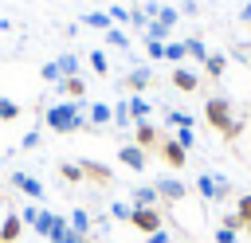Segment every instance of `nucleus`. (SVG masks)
I'll list each match as a JSON object with an SVG mask.
<instances>
[{
    "instance_id": "obj_2",
    "label": "nucleus",
    "mask_w": 251,
    "mask_h": 243,
    "mask_svg": "<svg viewBox=\"0 0 251 243\" xmlns=\"http://www.w3.org/2000/svg\"><path fill=\"white\" fill-rule=\"evenodd\" d=\"M165 223H169V208H161V204H153V208H133V216H129V227L141 231V235H153V231H161Z\"/></svg>"
},
{
    "instance_id": "obj_46",
    "label": "nucleus",
    "mask_w": 251,
    "mask_h": 243,
    "mask_svg": "<svg viewBox=\"0 0 251 243\" xmlns=\"http://www.w3.org/2000/svg\"><path fill=\"white\" fill-rule=\"evenodd\" d=\"M239 20H243V24H251V0H247V4L239 8Z\"/></svg>"
},
{
    "instance_id": "obj_38",
    "label": "nucleus",
    "mask_w": 251,
    "mask_h": 243,
    "mask_svg": "<svg viewBox=\"0 0 251 243\" xmlns=\"http://www.w3.org/2000/svg\"><path fill=\"white\" fill-rule=\"evenodd\" d=\"M212 180H216V200H227V196H231V180L220 176V172H212Z\"/></svg>"
},
{
    "instance_id": "obj_11",
    "label": "nucleus",
    "mask_w": 251,
    "mask_h": 243,
    "mask_svg": "<svg viewBox=\"0 0 251 243\" xmlns=\"http://www.w3.org/2000/svg\"><path fill=\"white\" fill-rule=\"evenodd\" d=\"M118 161H122L129 172H145V161H149V153H141L133 141H126V145L118 149Z\"/></svg>"
},
{
    "instance_id": "obj_12",
    "label": "nucleus",
    "mask_w": 251,
    "mask_h": 243,
    "mask_svg": "<svg viewBox=\"0 0 251 243\" xmlns=\"http://www.w3.org/2000/svg\"><path fill=\"white\" fill-rule=\"evenodd\" d=\"M12 188H20L27 200H43V184H39L31 172H20V169H16V172H12Z\"/></svg>"
},
{
    "instance_id": "obj_39",
    "label": "nucleus",
    "mask_w": 251,
    "mask_h": 243,
    "mask_svg": "<svg viewBox=\"0 0 251 243\" xmlns=\"http://www.w3.org/2000/svg\"><path fill=\"white\" fill-rule=\"evenodd\" d=\"M145 55H149L153 63H161V59H165V43H157V39H145Z\"/></svg>"
},
{
    "instance_id": "obj_41",
    "label": "nucleus",
    "mask_w": 251,
    "mask_h": 243,
    "mask_svg": "<svg viewBox=\"0 0 251 243\" xmlns=\"http://www.w3.org/2000/svg\"><path fill=\"white\" fill-rule=\"evenodd\" d=\"M173 141H176V145H184V149H192V145H196V133H192V129H176V133H173Z\"/></svg>"
},
{
    "instance_id": "obj_14",
    "label": "nucleus",
    "mask_w": 251,
    "mask_h": 243,
    "mask_svg": "<svg viewBox=\"0 0 251 243\" xmlns=\"http://www.w3.org/2000/svg\"><path fill=\"white\" fill-rule=\"evenodd\" d=\"M86 122H90V133H94V129H106V125L114 122V106H110V102H94L90 114H86Z\"/></svg>"
},
{
    "instance_id": "obj_5",
    "label": "nucleus",
    "mask_w": 251,
    "mask_h": 243,
    "mask_svg": "<svg viewBox=\"0 0 251 243\" xmlns=\"http://www.w3.org/2000/svg\"><path fill=\"white\" fill-rule=\"evenodd\" d=\"M153 82H157V74H153L149 67H133V71L118 82V86H122V94H145Z\"/></svg>"
},
{
    "instance_id": "obj_42",
    "label": "nucleus",
    "mask_w": 251,
    "mask_h": 243,
    "mask_svg": "<svg viewBox=\"0 0 251 243\" xmlns=\"http://www.w3.org/2000/svg\"><path fill=\"white\" fill-rule=\"evenodd\" d=\"M39 141H43V137H39V129H27V133L20 137V149H39Z\"/></svg>"
},
{
    "instance_id": "obj_18",
    "label": "nucleus",
    "mask_w": 251,
    "mask_h": 243,
    "mask_svg": "<svg viewBox=\"0 0 251 243\" xmlns=\"http://www.w3.org/2000/svg\"><path fill=\"white\" fill-rule=\"evenodd\" d=\"M224 71H227V55H224V51H208V59H204V74H208V78H220Z\"/></svg>"
},
{
    "instance_id": "obj_9",
    "label": "nucleus",
    "mask_w": 251,
    "mask_h": 243,
    "mask_svg": "<svg viewBox=\"0 0 251 243\" xmlns=\"http://www.w3.org/2000/svg\"><path fill=\"white\" fill-rule=\"evenodd\" d=\"M55 94H59V98H67V102H82V94H86V78H82V74L59 78V82H55Z\"/></svg>"
},
{
    "instance_id": "obj_19",
    "label": "nucleus",
    "mask_w": 251,
    "mask_h": 243,
    "mask_svg": "<svg viewBox=\"0 0 251 243\" xmlns=\"http://www.w3.org/2000/svg\"><path fill=\"white\" fill-rule=\"evenodd\" d=\"M78 24H82V27H94V31H110V27H114L106 12H82V16H78Z\"/></svg>"
},
{
    "instance_id": "obj_25",
    "label": "nucleus",
    "mask_w": 251,
    "mask_h": 243,
    "mask_svg": "<svg viewBox=\"0 0 251 243\" xmlns=\"http://www.w3.org/2000/svg\"><path fill=\"white\" fill-rule=\"evenodd\" d=\"M165 122L173 129H192V114H184V110H165Z\"/></svg>"
},
{
    "instance_id": "obj_32",
    "label": "nucleus",
    "mask_w": 251,
    "mask_h": 243,
    "mask_svg": "<svg viewBox=\"0 0 251 243\" xmlns=\"http://www.w3.org/2000/svg\"><path fill=\"white\" fill-rule=\"evenodd\" d=\"M86 63H90V71H94V74H110V63H106V51H98V47H94Z\"/></svg>"
},
{
    "instance_id": "obj_17",
    "label": "nucleus",
    "mask_w": 251,
    "mask_h": 243,
    "mask_svg": "<svg viewBox=\"0 0 251 243\" xmlns=\"http://www.w3.org/2000/svg\"><path fill=\"white\" fill-rule=\"evenodd\" d=\"M129 204H133V208H153V204H161V200H157V188H153V184H141V188L129 192Z\"/></svg>"
},
{
    "instance_id": "obj_3",
    "label": "nucleus",
    "mask_w": 251,
    "mask_h": 243,
    "mask_svg": "<svg viewBox=\"0 0 251 243\" xmlns=\"http://www.w3.org/2000/svg\"><path fill=\"white\" fill-rule=\"evenodd\" d=\"M204 118H208V125H212L216 133H224V129L231 125V102H227L224 94H212V98L204 102Z\"/></svg>"
},
{
    "instance_id": "obj_31",
    "label": "nucleus",
    "mask_w": 251,
    "mask_h": 243,
    "mask_svg": "<svg viewBox=\"0 0 251 243\" xmlns=\"http://www.w3.org/2000/svg\"><path fill=\"white\" fill-rule=\"evenodd\" d=\"M235 216L243 219V227L251 223V192H239V196H235Z\"/></svg>"
},
{
    "instance_id": "obj_6",
    "label": "nucleus",
    "mask_w": 251,
    "mask_h": 243,
    "mask_svg": "<svg viewBox=\"0 0 251 243\" xmlns=\"http://www.w3.org/2000/svg\"><path fill=\"white\" fill-rule=\"evenodd\" d=\"M161 137H165V133H161L153 122H133V145H137L141 153H157Z\"/></svg>"
},
{
    "instance_id": "obj_22",
    "label": "nucleus",
    "mask_w": 251,
    "mask_h": 243,
    "mask_svg": "<svg viewBox=\"0 0 251 243\" xmlns=\"http://www.w3.org/2000/svg\"><path fill=\"white\" fill-rule=\"evenodd\" d=\"M67 223H71L75 231H82V235H90V223H94V219H90V212H86V208H75V212L67 216Z\"/></svg>"
},
{
    "instance_id": "obj_8",
    "label": "nucleus",
    "mask_w": 251,
    "mask_h": 243,
    "mask_svg": "<svg viewBox=\"0 0 251 243\" xmlns=\"http://www.w3.org/2000/svg\"><path fill=\"white\" fill-rule=\"evenodd\" d=\"M78 169H82V176H86L90 184H102V188H110V184H114V172H110L102 161H90V157H82V161H78Z\"/></svg>"
},
{
    "instance_id": "obj_21",
    "label": "nucleus",
    "mask_w": 251,
    "mask_h": 243,
    "mask_svg": "<svg viewBox=\"0 0 251 243\" xmlns=\"http://www.w3.org/2000/svg\"><path fill=\"white\" fill-rule=\"evenodd\" d=\"M59 180H67V184H82L86 176H82L78 161H63V165H59Z\"/></svg>"
},
{
    "instance_id": "obj_35",
    "label": "nucleus",
    "mask_w": 251,
    "mask_h": 243,
    "mask_svg": "<svg viewBox=\"0 0 251 243\" xmlns=\"http://www.w3.org/2000/svg\"><path fill=\"white\" fill-rule=\"evenodd\" d=\"M220 227H227V231L239 235V231H243V219H239L235 212H220Z\"/></svg>"
},
{
    "instance_id": "obj_45",
    "label": "nucleus",
    "mask_w": 251,
    "mask_h": 243,
    "mask_svg": "<svg viewBox=\"0 0 251 243\" xmlns=\"http://www.w3.org/2000/svg\"><path fill=\"white\" fill-rule=\"evenodd\" d=\"M196 12H200L196 0H184V4H180V16H196Z\"/></svg>"
},
{
    "instance_id": "obj_1",
    "label": "nucleus",
    "mask_w": 251,
    "mask_h": 243,
    "mask_svg": "<svg viewBox=\"0 0 251 243\" xmlns=\"http://www.w3.org/2000/svg\"><path fill=\"white\" fill-rule=\"evenodd\" d=\"M43 125L51 133H75V129H90L86 114H82V102H67L59 98L55 106H43Z\"/></svg>"
},
{
    "instance_id": "obj_24",
    "label": "nucleus",
    "mask_w": 251,
    "mask_h": 243,
    "mask_svg": "<svg viewBox=\"0 0 251 243\" xmlns=\"http://www.w3.org/2000/svg\"><path fill=\"white\" fill-rule=\"evenodd\" d=\"M55 63H59V74H63V78H71V74H78V55H71V51H63V55H59Z\"/></svg>"
},
{
    "instance_id": "obj_15",
    "label": "nucleus",
    "mask_w": 251,
    "mask_h": 243,
    "mask_svg": "<svg viewBox=\"0 0 251 243\" xmlns=\"http://www.w3.org/2000/svg\"><path fill=\"white\" fill-rule=\"evenodd\" d=\"M126 106H129V118L133 122H149V114H153V106H149L145 94H126Z\"/></svg>"
},
{
    "instance_id": "obj_20",
    "label": "nucleus",
    "mask_w": 251,
    "mask_h": 243,
    "mask_svg": "<svg viewBox=\"0 0 251 243\" xmlns=\"http://www.w3.org/2000/svg\"><path fill=\"white\" fill-rule=\"evenodd\" d=\"M184 51H188V59H196V63L204 67V59H208V47H204V39H200V35H188V39H184Z\"/></svg>"
},
{
    "instance_id": "obj_30",
    "label": "nucleus",
    "mask_w": 251,
    "mask_h": 243,
    "mask_svg": "<svg viewBox=\"0 0 251 243\" xmlns=\"http://www.w3.org/2000/svg\"><path fill=\"white\" fill-rule=\"evenodd\" d=\"M184 59H188V51H184V39H180V43H165V63H176V67H180Z\"/></svg>"
},
{
    "instance_id": "obj_10",
    "label": "nucleus",
    "mask_w": 251,
    "mask_h": 243,
    "mask_svg": "<svg viewBox=\"0 0 251 243\" xmlns=\"http://www.w3.org/2000/svg\"><path fill=\"white\" fill-rule=\"evenodd\" d=\"M169 82H173L180 94H196V90H200V74H196V71H188V67H173Z\"/></svg>"
},
{
    "instance_id": "obj_23",
    "label": "nucleus",
    "mask_w": 251,
    "mask_h": 243,
    "mask_svg": "<svg viewBox=\"0 0 251 243\" xmlns=\"http://www.w3.org/2000/svg\"><path fill=\"white\" fill-rule=\"evenodd\" d=\"M110 219H122V223H129V216H133V204L129 200H110Z\"/></svg>"
},
{
    "instance_id": "obj_40",
    "label": "nucleus",
    "mask_w": 251,
    "mask_h": 243,
    "mask_svg": "<svg viewBox=\"0 0 251 243\" xmlns=\"http://www.w3.org/2000/svg\"><path fill=\"white\" fill-rule=\"evenodd\" d=\"M239 133H243V118H231V125H227V129H224L220 137H224V141H235Z\"/></svg>"
},
{
    "instance_id": "obj_26",
    "label": "nucleus",
    "mask_w": 251,
    "mask_h": 243,
    "mask_svg": "<svg viewBox=\"0 0 251 243\" xmlns=\"http://www.w3.org/2000/svg\"><path fill=\"white\" fill-rule=\"evenodd\" d=\"M192 188H196V192H200L204 200H216V180H212V172H200Z\"/></svg>"
},
{
    "instance_id": "obj_47",
    "label": "nucleus",
    "mask_w": 251,
    "mask_h": 243,
    "mask_svg": "<svg viewBox=\"0 0 251 243\" xmlns=\"http://www.w3.org/2000/svg\"><path fill=\"white\" fill-rule=\"evenodd\" d=\"M243 231H247V235H251V223H247V227H243Z\"/></svg>"
},
{
    "instance_id": "obj_13",
    "label": "nucleus",
    "mask_w": 251,
    "mask_h": 243,
    "mask_svg": "<svg viewBox=\"0 0 251 243\" xmlns=\"http://www.w3.org/2000/svg\"><path fill=\"white\" fill-rule=\"evenodd\" d=\"M20 235H24V219L20 212H8L0 219V243H20Z\"/></svg>"
},
{
    "instance_id": "obj_34",
    "label": "nucleus",
    "mask_w": 251,
    "mask_h": 243,
    "mask_svg": "<svg viewBox=\"0 0 251 243\" xmlns=\"http://www.w3.org/2000/svg\"><path fill=\"white\" fill-rule=\"evenodd\" d=\"M129 27H137V31L145 35V27H149V12H145V8H129Z\"/></svg>"
},
{
    "instance_id": "obj_7",
    "label": "nucleus",
    "mask_w": 251,
    "mask_h": 243,
    "mask_svg": "<svg viewBox=\"0 0 251 243\" xmlns=\"http://www.w3.org/2000/svg\"><path fill=\"white\" fill-rule=\"evenodd\" d=\"M157 157H161L169 169H188V149H184V145H176L173 137H161V145H157Z\"/></svg>"
},
{
    "instance_id": "obj_44",
    "label": "nucleus",
    "mask_w": 251,
    "mask_h": 243,
    "mask_svg": "<svg viewBox=\"0 0 251 243\" xmlns=\"http://www.w3.org/2000/svg\"><path fill=\"white\" fill-rule=\"evenodd\" d=\"M145 243H173V235H169V227H161V231L145 235Z\"/></svg>"
},
{
    "instance_id": "obj_29",
    "label": "nucleus",
    "mask_w": 251,
    "mask_h": 243,
    "mask_svg": "<svg viewBox=\"0 0 251 243\" xmlns=\"http://www.w3.org/2000/svg\"><path fill=\"white\" fill-rule=\"evenodd\" d=\"M106 43L118 47V51H129V35H126V27H110V31H106Z\"/></svg>"
},
{
    "instance_id": "obj_43",
    "label": "nucleus",
    "mask_w": 251,
    "mask_h": 243,
    "mask_svg": "<svg viewBox=\"0 0 251 243\" xmlns=\"http://www.w3.org/2000/svg\"><path fill=\"white\" fill-rule=\"evenodd\" d=\"M216 243H239V235L227 231V227H216Z\"/></svg>"
},
{
    "instance_id": "obj_27",
    "label": "nucleus",
    "mask_w": 251,
    "mask_h": 243,
    "mask_svg": "<svg viewBox=\"0 0 251 243\" xmlns=\"http://www.w3.org/2000/svg\"><path fill=\"white\" fill-rule=\"evenodd\" d=\"M106 16H110V24H114V27H126V24H129V8H126V4H110V8H106Z\"/></svg>"
},
{
    "instance_id": "obj_37",
    "label": "nucleus",
    "mask_w": 251,
    "mask_h": 243,
    "mask_svg": "<svg viewBox=\"0 0 251 243\" xmlns=\"http://www.w3.org/2000/svg\"><path fill=\"white\" fill-rule=\"evenodd\" d=\"M114 125H133V118H129V106H126V98L114 106Z\"/></svg>"
},
{
    "instance_id": "obj_4",
    "label": "nucleus",
    "mask_w": 251,
    "mask_h": 243,
    "mask_svg": "<svg viewBox=\"0 0 251 243\" xmlns=\"http://www.w3.org/2000/svg\"><path fill=\"white\" fill-rule=\"evenodd\" d=\"M153 188H157L161 208H165V204H180V200H188V192H192V188H188L184 180H176V176H157Z\"/></svg>"
},
{
    "instance_id": "obj_36",
    "label": "nucleus",
    "mask_w": 251,
    "mask_h": 243,
    "mask_svg": "<svg viewBox=\"0 0 251 243\" xmlns=\"http://www.w3.org/2000/svg\"><path fill=\"white\" fill-rule=\"evenodd\" d=\"M39 78H43V82H59V78H63V74H59V63H55V59L43 63V67H39Z\"/></svg>"
},
{
    "instance_id": "obj_28",
    "label": "nucleus",
    "mask_w": 251,
    "mask_h": 243,
    "mask_svg": "<svg viewBox=\"0 0 251 243\" xmlns=\"http://www.w3.org/2000/svg\"><path fill=\"white\" fill-rule=\"evenodd\" d=\"M153 20H157V24H165V27H176V20H180V8H169V4H161Z\"/></svg>"
},
{
    "instance_id": "obj_33",
    "label": "nucleus",
    "mask_w": 251,
    "mask_h": 243,
    "mask_svg": "<svg viewBox=\"0 0 251 243\" xmlns=\"http://www.w3.org/2000/svg\"><path fill=\"white\" fill-rule=\"evenodd\" d=\"M16 118H20V102H12V98L0 94V122H16Z\"/></svg>"
},
{
    "instance_id": "obj_16",
    "label": "nucleus",
    "mask_w": 251,
    "mask_h": 243,
    "mask_svg": "<svg viewBox=\"0 0 251 243\" xmlns=\"http://www.w3.org/2000/svg\"><path fill=\"white\" fill-rule=\"evenodd\" d=\"M55 219H59L55 212H47V208H35V216H31V223H27V227H31V231H39V235L47 239V235H51V227H55Z\"/></svg>"
}]
</instances>
